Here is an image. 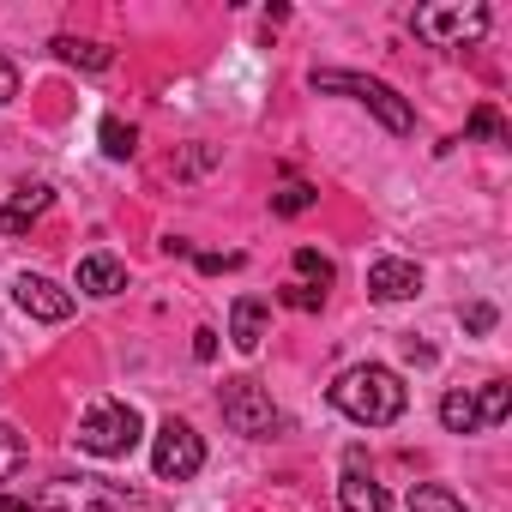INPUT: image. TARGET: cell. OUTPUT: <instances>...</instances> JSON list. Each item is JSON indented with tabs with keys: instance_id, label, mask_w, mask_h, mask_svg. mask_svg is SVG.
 <instances>
[{
	"instance_id": "2",
	"label": "cell",
	"mask_w": 512,
	"mask_h": 512,
	"mask_svg": "<svg viewBox=\"0 0 512 512\" xmlns=\"http://www.w3.org/2000/svg\"><path fill=\"white\" fill-rule=\"evenodd\" d=\"M314 91H344V97H356L362 109H374L380 115V127L386 133H416V115H410V103L386 85V79H368V73H332V67H314V79H308Z\"/></svg>"
},
{
	"instance_id": "7",
	"label": "cell",
	"mask_w": 512,
	"mask_h": 512,
	"mask_svg": "<svg viewBox=\"0 0 512 512\" xmlns=\"http://www.w3.org/2000/svg\"><path fill=\"white\" fill-rule=\"evenodd\" d=\"M199 464H205V440L187 428V422H163L157 428V446H151V470L163 476V482H187V476H199Z\"/></svg>"
},
{
	"instance_id": "3",
	"label": "cell",
	"mask_w": 512,
	"mask_h": 512,
	"mask_svg": "<svg viewBox=\"0 0 512 512\" xmlns=\"http://www.w3.org/2000/svg\"><path fill=\"white\" fill-rule=\"evenodd\" d=\"M139 434H145V422H139V410L133 404H121V398H97L91 410H85V422H79V452H91V458H127L133 446H139Z\"/></svg>"
},
{
	"instance_id": "8",
	"label": "cell",
	"mask_w": 512,
	"mask_h": 512,
	"mask_svg": "<svg viewBox=\"0 0 512 512\" xmlns=\"http://www.w3.org/2000/svg\"><path fill=\"white\" fill-rule=\"evenodd\" d=\"M13 296H19V308H25L31 320H43V326H61V320H73V290H61L55 278H37V272H25V278L13 284Z\"/></svg>"
},
{
	"instance_id": "13",
	"label": "cell",
	"mask_w": 512,
	"mask_h": 512,
	"mask_svg": "<svg viewBox=\"0 0 512 512\" xmlns=\"http://www.w3.org/2000/svg\"><path fill=\"white\" fill-rule=\"evenodd\" d=\"M79 290H91V296H121V290H127V266L115 260V253H85V260H79Z\"/></svg>"
},
{
	"instance_id": "28",
	"label": "cell",
	"mask_w": 512,
	"mask_h": 512,
	"mask_svg": "<svg viewBox=\"0 0 512 512\" xmlns=\"http://www.w3.org/2000/svg\"><path fill=\"white\" fill-rule=\"evenodd\" d=\"M0 512H37V500H25V494H0Z\"/></svg>"
},
{
	"instance_id": "17",
	"label": "cell",
	"mask_w": 512,
	"mask_h": 512,
	"mask_svg": "<svg viewBox=\"0 0 512 512\" xmlns=\"http://www.w3.org/2000/svg\"><path fill=\"white\" fill-rule=\"evenodd\" d=\"M506 410H512V386H506V380H488V386L476 392V416H482V428L506 422Z\"/></svg>"
},
{
	"instance_id": "16",
	"label": "cell",
	"mask_w": 512,
	"mask_h": 512,
	"mask_svg": "<svg viewBox=\"0 0 512 512\" xmlns=\"http://www.w3.org/2000/svg\"><path fill=\"white\" fill-rule=\"evenodd\" d=\"M25 458H31V446H25V434H19L13 422H0V482H13V476L25 470Z\"/></svg>"
},
{
	"instance_id": "26",
	"label": "cell",
	"mask_w": 512,
	"mask_h": 512,
	"mask_svg": "<svg viewBox=\"0 0 512 512\" xmlns=\"http://www.w3.org/2000/svg\"><path fill=\"white\" fill-rule=\"evenodd\" d=\"M223 266H241L235 253H199V272H223Z\"/></svg>"
},
{
	"instance_id": "19",
	"label": "cell",
	"mask_w": 512,
	"mask_h": 512,
	"mask_svg": "<svg viewBox=\"0 0 512 512\" xmlns=\"http://www.w3.org/2000/svg\"><path fill=\"white\" fill-rule=\"evenodd\" d=\"M314 199H320V193H314L308 181H290V187L272 193V211H278V217H302V211H314Z\"/></svg>"
},
{
	"instance_id": "1",
	"label": "cell",
	"mask_w": 512,
	"mask_h": 512,
	"mask_svg": "<svg viewBox=\"0 0 512 512\" xmlns=\"http://www.w3.org/2000/svg\"><path fill=\"white\" fill-rule=\"evenodd\" d=\"M404 404H410L404 380H398L392 368H380V362H356V368H344V374L332 380V410H344V416L362 422V428L398 422Z\"/></svg>"
},
{
	"instance_id": "20",
	"label": "cell",
	"mask_w": 512,
	"mask_h": 512,
	"mask_svg": "<svg viewBox=\"0 0 512 512\" xmlns=\"http://www.w3.org/2000/svg\"><path fill=\"white\" fill-rule=\"evenodd\" d=\"M103 151H109L115 163H127V157L139 151V133H133L127 121H115V115H109V121H103Z\"/></svg>"
},
{
	"instance_id": "11",
	"label": "cell",
	"mask_w": 512,
	"mask_h": 512,
	"mask_svg": "<svg viewBox=\"0 0 512 512\" xmlns=\"http://www.w3.org/2000/svg\"><path fill=\"white\" fill-rule=\"evenodd\" d=\"M49 205H55V187H19L7 205H0V235H25Z\"/></svg>"
},
{
	"instance_id": "22",
	"label": "cell",
	"mask_w": 512,
	"mask_h": 512,
	"mask_svg": "<svg viewBox=\"0 0 512 512\" xmlns=\"http://www.w3.org/2000/svg\"><path fill=\"white\" fill-rule=\"evenodd\" d=\"M278 302H284V308H296V314H320L326 290H314V284H284V290H278Z\"/></svg>"
},
{
	"instance_id": "23",
	"label": "cell",
	"mask_w": 512,
	"mask_h": 512,
	"mask_svg": "<svg viewBox=\"0 0 512 512\" xmlns=\"http://www.w3.org/2000/svg\"><path fill=\"white\" fill-rule=\"evenodd\" d=\"M470 139H494V145H506V121H500V115L482 103V109L470 115Z\"/></svg>"
},
{
	"instance_id": "10",
	"label": "cell",
	"mask_w": 512,
	"mask_h": 512,
	"mask_svg": "<svg viewBox=\"0 0 512 512\" xmlns=\"http://www.w3.org/2000/svg\"><path fill=\"white\" fill-rule=\"evenodd\" d=\"M416 290H422V272L410 260H392V253H386V260L368 266V296L374 302H410Z\"/></svg>"
},
{
	"instance_id": "21",
	"label": "cell",
	"mask_w": 512,
	"mask_h": 512,
	"mask_svg": "<svg viewBox=\"0 0 512 512\" xmlns=\"http://www.w3.org/2000/svg\"><path fill=\"white\" fill-rule=\"evenodd\" d=\"M296 272H302L314 290H326V284H332V260H326L320 247H296Z\"/></svg>"
},
{
	"instance_id": "15",
	"label": "cell",
	"mask_w": 512,
	"mask_h": 512,
	"mask_svg": "<svg viewBox=\"0 0 512 512\" xmlns=\"http://www.w3.org/2000/svg\"><path fill=\"white\" fill-rule=\"evenodd\" d=\"M55 55H61L67 67H85V73H103V67L115 61L103 43H85V37H55Z\"/></svg>"
},
{
	"instance_id": "12",
	"label": "cell",
	"mask_w": 512,
	"mask_h": 512,
	"mask_svg": "<svg viewBox=\"0 0 512 512\" xmlns=\"http://www.w3.org/2000/svg\"><path fill=\"white\" fill-rule=\"evenodd\" d=\"M260 338H266V302L260 296H235V308H229V344L241 356H253Z\"/></svg>"
},
{
	"instance_id": "5",
	"label": "cell",
	"mask_w": 512,
	"mask_h": 512,
	"mask_svg": "<svg viewBox=\"0 0 512 512\" xmlns=\"http://www.w3.org/2000/svg\"><path fill=\"white\" fill-rule=\"evenodd\" d=\"M410 31L422 43H434V49H458V43H476L488 31V7H482V0H470V7H464V0H458V7H416Z\"/></svg>"
},
{
	"instance_id": "18",
	"label": "cell",
	"mask_w": 512,
	"mask_h": 512,
	"mask_svg": "<svg viewBox=\"0 0 512 512\" xmlns=\"http://www.w3.org/2000/svg\"><path fill=\"white\" fill-rule=\"evenodd\" d=\"M410 512H464V500L452 488H440V482H416L410 488Z\"/></svg>"
},
{
	"instance_id": "9",
	"label": "cell",
	"mask_w": 512,
	"mask_h": 512,
	"mask_svg": "<svg viewBox=\"0 0 512 512\" xmlns=\"http://www.w3.org/2000/svg\"><path fill=\"white\" fill-rule=\"evenodd\" d=\"M338 506L344 512H386L392 506V494L362 470V446H350V458H344V476H338Z\"/></svg>"
},
{
	"instance_id": "4",
	"label": "cell",
	"mask_w": 512,
	"mask_h": 512,
	"mask_svg": "<svg viewBox=\"0 0 512 512\" xmlns=\"http://www.w3.org/2000/svg\"><path fill=\"white\" fill-rule=\"evenodd\" d=\"M37 506H55V512H145V494H127L115 482H97V476H61L37 494Z\"/></svg>"
},
{
	"instance_id": "27",
	"label": "cell",
	"mask_w": 512,
	"mask_h": 512,
	"mask_svg": "<svg viewBox=\"0 0 512 512\" xmlns=\"http://www.w3.org/2000/svg\"><path fill=\"white\" fill-rule=\"evenodd\" d=\"M193 356L211 362V356H217V332H193Z\"/></svg>"
},
{
	"instance_id": "25",
	"label": "cell",
	"mask_w": 512,
	"mask_h": 512,
	"mask_svg": "<svg viewBox=\"0 0 512 512\" xmlns=\"http://www.w3.org/2000/svg\"><path fill=\"white\" fill-rule=\"evenodd\" d=\"M464 326H470V332H494V308H488V302H470V308H464Z\"/></svg>"
},
{
	"instance_id": "14",
	"label": "cell",
	"mask_w": 512,
	"mask_h": 512,
	"mask_svg": "<svg viewBox=\"0 0 512 512\" xmlns=\"http://www.w3.org/2000/svg\"><path fill=\"white\" fill-rule=\"evenodd\" d=\"M440 428H446V434H482L476 392H446V398H440Z\"/></svg>"
},
{
	"instance_id": "24",
	"label": "cell",
	"mask_w": 512,
	"mask_h": 512,
	"mask_svg": "<svg viewBox=\"0 0 512 512\" xmlns=\"http://www.w3.org/2000/svg\"><path fill=\"white\" fill-rule=\"evenodd\" d=\"M13 97H19V67H13L7 55H0V109H7Z\"/></svg>"
},
{
	"instance_id": "6",
	"label": "cell",
	"mask_w": 512,
	"mask_h": 512,
	"mask_svg": "<svg viewBox=\"0 0 512 512\" xmlns=\"http://www.w3.org/2000/svg\"><path fill=\"white\" fill-rule=\"evenodd\" d=\"M223 422L235 428V434H247V440H266L272 428H278V404H272V392L260 386V380H223Z\"/></svg>"
}]
</instances>
